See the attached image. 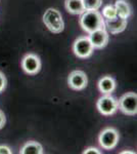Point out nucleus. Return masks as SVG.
<instances>
[{
  "mask_svg": "<svg viewBox=\"0 0 137 154\" xmlns=\"http://www.w3.org/2000/svg\"><path fill=\"white\" fill-rule=\"evenodd\" d=\"M80 26L84 31L91 33L99 29H106L104 19L98 11H85L80 18Z\"/></svg>",
  "mask_w": 137,
  "mask_h": 154,
  "instance_id": "1",
  "label": "nucleus"
},
{
  "mask_svg": "<svg viewBox=\"0 0 137 154\" xmlns=\"http://www.w3.org/2000/svg\"><path fill=\"white\" fill-rule=\"evenodd\" d=\"M119 133L114 128H106L99 135V145L106 150H111L117 146L119 142Z\"/></svg>",
  "mask_w": 137,
  "mask_h": 154,
  "instance_id": "4",
  "label": "nucleus"
},
{
  "mask_svg": "<svg viewBox=\"0 0 137 154\" xmlns=\"http://www.w3.org/2000/svg\"><path fill=\"white\" fill-rule=\"evenodd\" d=\"M12 151L10 150V148L7 147L5 145H1L0 146V154H11Z\"/></svg>",
  "mask_w": 137,
  "mask_h": 154,
  "instance_id": "19",
  "label": "nucleus"
},
{
  "mask_svg": "<svg viewBox=\"0 0 137 154\" xmlns=\"http://www.w3.org/2000/svg\"><path fill=\"white\" fill-rule=\"evenodd\" d=\"M103 14L104 20H109V19H113L115 17H117V11H116V8H115V6L106 5L103 9V14Z\"/></svg>",
  "mask_w": 137,
  "mask_h": 154,
  "instance_id": "16",
  "label": "nucleus"
},
{
  "mask_svg": "<svg viewBox=\"0 0 137 154\" xmlns=\"http://www.w3.org/2000/svg\"><path fill=\"white\" fill-rule=\"evenodd\" d=\"M98 88L103 95H111L116 88V81L112 76H103L98 82Z\"/></svg>",
  "mask_w": 137,
  "mask_h": 154,
  "instance_id": "11",
  "label": "nucleus"
},
{
  "mask_svg": "<svg viewBox=\"0 0 137 154\" xmlns=\"http://www.w3.org/2000/svg\"><path fill=\"white\" fill-rule=\"evenodd\" d=\"M22 68L29 75H35L41 69V61L37 54H28L22 60Z\"/></svg>",
  "mask_w": 137,
  "mask_h": 154,
  "instance_id": "7",
  "label": "nucleus"
},
{
  "mask_svg": "<svg viewBox=\"0 0 137 154\" xmlns=\"http://www.w3.org/2000/svg\"><path fill=\"white\" fill-rule=\"evenodd\" d=\"M43 23L52 33H61L64 29L63 16L55 8H48L43 14Z\"/></svg>",
  "mask_w": 137,
  "mask_h": 154,
  "instance_id": "2",
  "label": "nucleus"
},
{
  "mask_svg": "<svg viewBox=\"0 0 137 154\" xmlns=\"http://www.w3.org/2000/svg\"><path fill=\"white\" fill-rule=\"evenodd\" d=\"M21 154H42L43 153V147L40 143L30 141L27 142L19 150Z\"/></svg>",
  "mask_w": 137,
  "mask_h": 154,
  "instance_id": "13",
  "label": "nucleus"
},
{
  "mask_svg": "<svg viewBox=\"0 0 137 154\" xmlns=\"http://www.w3.org/2000/svg\"><path fill=\"white\" fill-rule=\"evenodd\" d=\"M89 39H90L92 45L94 48H103L104 46H106L109 42V33L106 32V29H99L95 30V31L89 33Z\"/></svg>",
  "mask_w": 137,
  "mask_h": 154,
  "instance_id": "9",
  "label": "nucleus"
},
{
  "mask_svg": "<svg viewBox=\"0 0 137 154\" xmlns=\"http://www.w3.org/2000/svg\"><path fill=\"white\" fill-rule=\"evenodd\" d=\"M96 106L103 115H112L118 110V101L111 95H103L98 99Z\"/></svg>",
  "mask_w": 137,
  "mask_h": 154,
  "instance_id": "6",
  "label": "nucleus"
},
{
  "mask_svg": "<svg viewBox=\"0 0 137 154\" xmlns=\"http://www.w3.org/2000/svg\"><path fill=\"white\" fill-rule=\"evenodd\" d=\"M118 109L126 115H136L137 95L135 93H127L118 101Z\"/></svg>",
  "mask_w": 137,
  "mask_h": 154,
  "instance_id": "3",
  "label": "nucleus"
},
{
  "mask_svg": "<svg viewBox=\"0 0 137 154\" xmlns=\"http://www.w3.org/2000/svg\"><path fill=\"white\" fill-rule=\"evenodd\" d=\"M74 54L80 59H86L90 57L94 51L90 39L87 36H81L74 42L73 45Z\"/></svg>",
  "mask_w": 137,
  "mask_h": 154,
  "instance_id": "5",
  "label": "nucleus"
},
{
  "mask_svg": "<svg viewBox=\"0 0 137 154\" xmlns=\"http://www.w3.org/2000/svg\"><path fill=\"white\" fill-rule=\"evenodd\" d=\"M88 78L84 71L75 70L70 73L68 77V84L72 89L75 91H82L87 86Z\"/></svg>",
  "mask_w": 137,
  "mask_h": 154,
  "instance_id": "8",
  "label": "nucleus"
},
{
  "mask_svg": "<svg viewBox=\"0 0 137 154\" xmlns=\"http://www.w3.org/2000/svg\"><path fill=\"white\" fill-rule=\"evenodd\" d=\"M117 11V16L124 19H128L131 14V7L126 0H117L115 4Z\"/></svg>",
  "mask_w": 137,
  "mask_h": 154,
  "instance_id": "14",
  "label": "nucleus"
},
{
  "mask_svg": "<svg viewBox=\"0 0 137 154\" xmlns=\"http://www.w3.org/2000/svg\"><path fill=\"white\" fill-rule=\"evenodd\" d=\"M85 11H97L103 4V0H82Z\"/></svg>",
  "mask_w": 137,
  "mask_h": 154,
  "instance_id": "15",
  "label": "nucleus"
},
{
  "mask_svg": "<svg viewBox=\"0 0 137 154\" xmlns=\"http://www.w3.org/2000/svg\"><path fill=\"white\" fill-rule=\"evenodd\" d=\"M6 84H7L6 77H5V75H4V74L2 73L1 71H0V93H2V91L5 89Z\"/></svg>",
  "mask_w": 137,
  "mask_h": 154,
  "instance_id": "17",
  "label": "nucleus"
},
{
  "mask_svg": "<svg viewBox=\"0 0 137 154\" xmlns=\"http://www.w3.org/2000/svg\"><path fill=\"white\" fill-rule=\"evenodd\" d=\"M84 154H99V150L97 148H94V147H89L85 149V150L83 151Z\"/></svg>",
  "mask_w": 137,
  "mask_h": 154,
  "instance_id": "18",
  "label": "nucleus"
},
{
  "mask_svg": "<svg viewBox=\"0 0 137 154\" xmlns=\"http://www.w3.org/2000/svg\"><path fill=\"white\" fill-rule=\"evenodd\" d=\"M64 6L70 14H82L85 11L82 0H66Z\"/></svg>",
  "mask_w": 137,
  "mask_h": 154,
  "instance_id": "12",
  "label": "nucleus"
},
{
  "mask_svg": "<svg viewBox=\"0 0 137 154\" xmlns=\"http://www.w3.org/2000/svg\"><path fill=\"white\" fill-rule=\"evenodd\" d=\"M122 153H135V152H133V151H132V152H130V151H124V152H122Z\"/></svg>",
  "mask_w": 137,
  "mask_h": 154,
  "instance_id": "21",
  "label": "nucleus"
},
{
  "mask_svg": "<svg viewBox=\"0 0 137 154\" xmlns=\"http://www.w3.org/2000/svg\"><path fill=\"white\" fill-rule=\"evenodd\" d=\"M104 27L112 34H119L123 32L127 27V19L121 17H115L113 19L104 20Z\"/></svg>",
  "mask_w": 137,
  "mask_h": 154,
  "instance_id": "10",
  "label": "nucleus"
},
{
  "mask_svg": "<svg viewBox=\"0 0 137 154\" xmlns=\"http://www.w3.org/2000/svg\"><path fill=\"white\" fill-rule=\"evenodd\" d=\"M6 122V118H5V115H4V113L2 112L1 110H0V130H1L2 128L4 126Z\"/></svg>",
  "mask_w": 137,
  "mask_h": 154,
  "instance_id": "20",
  "label": "nucleus"
}]
</instances>
